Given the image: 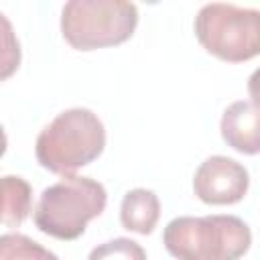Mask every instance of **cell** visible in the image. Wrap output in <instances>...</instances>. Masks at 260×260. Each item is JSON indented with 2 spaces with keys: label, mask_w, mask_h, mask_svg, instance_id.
Listing matches in <instances>:
<instances>
[{
  "label": "cell",
  "mask_w": 260,
  "mask_h": 260,
  "mask_svg": "<svg viewBox=\"0 0 260 260\" xmlns=\"http://www.w3.org/2000/svg\"><path fill=\"white\" fill-rule=\"evenodd\" d=\"M248 187L246 167L221 154L205 158L193 175V191L207 205H234L244 199Z\"/></svg>",
  "instance_id": "cell-6"
},
{
  "label": "cell",
  "mask_w": 260,
  "mask_h": 260,
  "mask_svg": "<svg viewBox=\"0 0 260 260\" xmlns=\"http://www.w3.org/2000/svg\"><path fill=\"white\" fill-rule=\"evenodd\" d=\"M87 260H146V252L130 238H114L95 246Z\"/></svg>",
  "instance_id": "cell-12"
},
{
  "label": "cell",
  "mask_w": 260,
  "mask_h": 260,
  "mask_svg": "<svg viewBox=\"0 0 260 260\" xmlns=\"http://www.w3.org/2000/svg\"><path fill=\"white\" fill-rule=\"evenodd\" d=\"M162 244L177 260H240L252 232L238 215H181L167 223Z\"/></svg>",
  "instance_id": "cell-2"
},
{
  "label": "cell",
  "mask_w": 260,
  "mask_h": 260,
  "mask_svg": "<svg viewBox=\"0 0 260 260\" xmlns=\"http://www.w3.org/2000/svg\"><path fill=\"white\" fill-rule=\"evenodd\" d=\"M6 146H8V138H6V132H4V128H2V124H0V158H2V154L6 152Z\"/></svg>",
  "instance_id": "cell-13"
},
{
  "label": "cell",
  "mask_w": 260,
  "mask_h": 260,
  "mask_svg": "<svg viewBox=\"0 0 260 260\" xmlns=\"http://www.w3.org/2000/svg\"><path fill=\"white\" fill-rule=\"evenodd\" d=\"M195 37L201 47L228 63H244L260 53V12L228 2H209L199 8Z\"/></svg>",
  "instance_id": "cell-5"
},
{
  "label": "cell",
  "mask_w": 260,
  "mask_h": 260,
  "mask_svg": "<svg viewBox=\"0 0 260 260\" xmlns=\"http://www.w3.org/2000/svg\"><path fill=\"white\" fill-rule=\"evenodd\" d=\"M138 24V8L126 0H71L61 10L63 39L77 51L126 43Z\"/></svg>",
  "instance_id": "cell-4"
},
{
  "label": "cell",
  "mask_w": 260,
  "mask_h": 260,
  "mask_svg": "<svg viewBox=\"0 0 260 260\" xmlns=\"http://www.w3.org/2000/svg\"><path fill=\"white\" fill-rule=\"evenodd\" d=\"M32 207V189L18 175L0 177V223L18 228L28 217Z\"/></svg>",
  "instance_id": "cell-9"
},
{
  "label": "cell",
  "mask_w": 260,
  "mask_h": 260,
  "mask_svg": "<svg viewBox=\"0 0 260 260\" xmlns=\"http://www.w3.org/2000/svg\"><path fill=\"white\" fill-rule=\"evenodd\" d=\"M260 114L256 100H240L230 104L221 116V138L228 146L242 154H258L260 150Z\"/></svg>",
  "instance_id": "cell-7"
},
{
  "label": "cell",
  "mask_w": 260,
  "mask_h": 260,
  "mask_svg": "<svg viewBox=\"0 0 260 260\" xmlns=\"http://www.w3.org/2000/svg\"><path fill=\"white\" fill-rule=\"evenodd\" d=\"M108 203L106 187L89 177L65 175L43 189L35 205V225L57 240H77L87 223L102 215Z\"/></svg>",
  "instance_id": "cell-3"
},
{
  "label": "cell",
  "mask_w": 260,
  "mask_h": 260,
  "mask_svg": "<svg viewBox=\"0 0 260 260\" xmlns=\"http://www.w3.org/2000/svg\"><path fill=\"white\" fill-rule=\"evenodd\" d=\"M0 260H59V258L24 234H2Z\"/></svg>",
  "instance_id": "cell-10"
},
{
  "label": "cell",
  "mask_w": 260,
  "mask_h": 260,
  "mask_svg": "<svg viewBox=\"0 0 260 260\" xmlns=\"http://www.w3.org/2000/svg\"><path fill=\"white\" fill-rule=\"evenodd\" d=\"M106 146V128L87 108L57 114L37 136L35 154L43 169L55 175H73L93 162Z\"/></svg>",
  "instance_id": "cell-1"
},
{
  "label": "cell",
  "mask_w": 260,
  "mask_h": 260,
  "mask_svg": "<svg viewBox=\"0 0 260 260\" xmlns=\"http://www.w3.org/2000/svg\"><path fill=\"white\" fill-rule=\"evenodd\" d=\"M20 43L12 22L0 12V81L12 77L20 65Z\"/></svg>",
  "instance_id": "cell-11"
},
{
  "label": "cell",
  "mask_w": 260,
  "mask_h": 260,
  "mask_svg": "<svg viewBox=\"0 0 260 260\" xmlns=\"http://www.w3.org/2000/svg\"><path fill=\"white\" fill-rule=\"evenodd\" d=\"M158 217H160V201L154 191L136 187L122 197L120 221L124 230L146 236L156 228Z\"/></svg>",
  "instance_id": "cell-8"
}]
</instances>
